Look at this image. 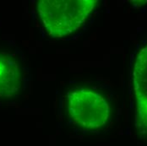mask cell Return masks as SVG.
<instances>
[{
    "label": "cell",
    "mask_w": 147,
    "mask_h": 146,
    "mask_svg": "<svg viewBox=\"0 0 147 146\" xmlns=\"http://www.w3.org/2000/svg\"><path fill=\"white\" fill-rule=\"evenodd\" d=\"M96 4V0H40L36 9L48 34L59 38L79 29Z\"/></svg>",
    "instance_id": "6da1fadb"
},
{
    "label": "cell",
    "mask_w": 147,
    "mask_h": 146,
    "mask_svg": "<svg viewBox=\"0 0 147 146\" xmlns=\"http://www.w3.org/2000/svg\"><path fill=\"white\" fill-rule=\"evenodd\" d=\"M133 83L136 103V129L141 137H147V44L135 59Z\"/></svg>",
    "instance_id": "3957f363"
},
{
    "label": "cell",
    "mask_w": 147,
    "mask_h": 146,
    "mask_svg": "<svg viewBox=\"0 0 147 146\" xmlns=\"http://www.w3.org/2000/svg\"><path fill=\"white\" fill-rule=\"evenodd\" d=\"M67 110L74 123L86 130L101 129L111 116L106 97L87 88L74 89L67 94Z\"/></svg>",
    "instance_id": "7a4b0ae2"
},
{
    "label": "cell",
    "mask_w": 147,
    "mask_h": 146,
    "mask_svg": "<svg viewBox=\"0 0 147 146\" xmlns=\"http://www.w3.org/2000/svg\"><path fill=\"white\" fill-rule=\"evenodd\" d=\"M23 85V69L13 54L0 52V98L15 97Z\"/></svg>",
    "instance_id": "277c9868"
}]
</instances>
